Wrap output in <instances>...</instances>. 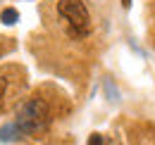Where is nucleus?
I'll return each mask as SVG.
<instances>
[{"mask_svg": "<svg viewBox=\"0 0 155 145\" xmlns=\"http://www.w3.org/2000/svg\"><path fill=\"white\" fill-rule=\"evenodd\" d=\"M0 19H2V24H7V26H12V24H17V19H19V12H17L15 7H7V10H2V14H0Z\"/></svg>", "mask_w": 155, "mask_h": 145, "instance_id": "5", "label": "nucleus"}, {"mask_svg": "<svg viewBox=\"0 0 155 145\" xmlns=\"http://www.w3.org/2000/svg\"><path fill=\"white\" fill-rule=\"evenodd\" d=\"M122 7H124V10H129V7H131V0H122Z\"/></svg>", "mask_w": 155, "mask_h": 145, "instance_id": "7", "label": "nucleus"}, {"mask_svg": "<svg viewBox=\"0 0 155 145\" xmlns=\"http://www.w3.org/2000/svg\"><path fill=\"white\" fill-rule=\"evenodd\" d=\"M88 145H103V136H100V133H93V136L88 138Z\"/></svg>", "mask_w": 155, "mask_h": 145, "instance_id": "6", "label": "nucleus"}, {"mask_svg": "<svg viewBox=\"0 0 155 145\" xmlns=\"http://www.w3.org/2000/svg\"><path fill=\"white\" fill-rule=\"evenodd\" d=\"M15 124L21 131V136H34L43 133L50 124V107L43 98H26L17 107Z\"/></svg>", "mask_w": 155, "mask_h": 145, "instance_id": "1", "label": "nucleus"}, {"mask_svg": "<svg viewBox=\"0 0 155 145\" xmlns=\"http://www.w3.org/2000/svg\"><path fill=\"white\" fill-rule=\"evenodd\" d=\"M19 138H21V131L17 128L15 121L0 126V140H2V143H12V140H19Z\"/></svg>", "mask_w": 155, "mask_h": 145, "instance_id": "4", "label": "nucleus"}, {"mask_svg": "<svg viewBox=\"0 0 155 145\" xmlns=\"http://www.w3.org/2000/svg\"><path fill=\"white\" fill-rule=\"evenodd\" d=\"M58 14L67 21V29L74 38H84L91 34V14L81 0H60Z\"/></svg>", "mask_w": 155, "mask_h": 145, "instance_id": "2", "label": "nucleus"}, {"mask_svg": "<svg viewBox=\"0 0 155 145\" xmlns=\"http://www.w3.org/2000/svg\"><path fill=\"white\" fill-rule=\"evenodd\" d=\"M12 81L15 79H10V74L0 76V107H7L10 102H15L17 95L21 93V88H24V79L17 81V83H12Z\"/></svg>", "mask_w": 155, "mask_h": 145, "instance_id": "3", "label": "nucleus"}]
</instances>
